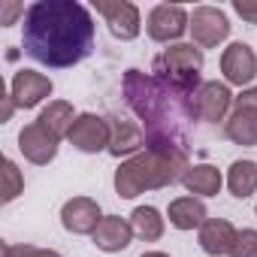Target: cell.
Here are the masks:
<instances>
[{
  "mask_svg": "<svg viewBox=\"0 0 257 257\" xmlns=\"http://www.w3.org/2000/svg\"><path fill=\"white\" fill-rule=\"evenodd\" d=\"M58 143H61V140H58L52 131H46L40 121L25 124L22 134H19V149H22V155H25L31 164H37V167H46V164L55 161Z\"/></svg>",
  "mask_w": 257,
  "mask_h": 257,
  "instance_id": "30bf717a",
  "label": "cell"
},
{
  "mask_svg": "<svg viewBox=\"0 0 257 257\" xmlns=\"http://www.w3.org/2000/svg\"><path fill=\"white\" fill-rule=\"evenodd\" d=\"M191 37L197 49H215L230 37V22L221 10L215 7H197L191 13Z\"/></svg>",
  "mask_w": 257,
  "mask_h": 257,
  "instance_id": "8992f818",
  "label": "cell"
},
{
  "mask_svg": "<svg viewBox=\"0 0 257 257\" xmlns=\"http://www.w3.org/2000/svg\"><path fill=\"white\" fill-rule=\"evenodd\" d=\"M22 191H25V179H22L19 167L13 161H7L4 164V203H13Z\"/></svg>",
  "mask_w": 257,
  "mask_h": 257,
  "instance_id": "603a6c76",
  "label": "cell"
},
{
  "mask_svg": "<svg viewBox=\"0 0 257 257\" xmlns=\"http://www.w3.org/2000/svg\"><path fill=\"white\" fill-rule=\"evenodd\" d=\"M221 73L230 85H251L257 79V55L245 43H230L221 55Z\"/></svg>",
  "mask_w": 257,
  "mask_h": 257,
  "instance_id": "4fadbf2b",
  "label": "cell"
},
{
  "mask_svg": "<svg viewBox=\"0 0 257 257\" xmlns=\"http://www.w3.org/2000/svg\"><path fill=\"white\" fill-rule=\"evenodd\" d=\"M233 10L245 19V22H251V25H257V4H248V0H236L233 4Z\"/></svg>",
  "mask_w": 257,
  "mask_h": 257,
  "instance_id": "4316f807",
  "label": "cell"
},
{
  "mask_svg": "<svg viewBox=\"0 0 257 257\" xmlns=\"http://www.w3.org/2000/svg\"><path fill=\"white\" fill-rule=\"evenodd\" d=\"M4 257H61L52 248H34V245H7Z\"/></svg>",
  "mask_w": 257,
  "mask_h": 257,
  "instance_id": "d4e9b609",
  "label": "cell"
},
{
  "mask_svg": "<svg viewBox=\"0 0 257 257\" xmlns=\"http://www.w3.org/2000/svg\"><path fill=\"white\" fill-rule=\"evenodd\" d=\"M109 121V155L112 158H134L146 149V131L137 121L121 115H106Z\"/></svg>",
  "mask_w": 257,
  "mask_h": 257,
  "instance_id": "9c48e42d",
  "label": "cell"
},
{
  "mask_svg": "<svg viewBox=\"0 0 257 257\" xmlns=\"http://www.w3.org/2000/svg\"><path fill=\"white\" fill-rule=\"evenodd\" d=\"M191 28V16L179 4H161L149 13L146 31L155 43H176L185 31Z\"/></svg>",
  "mask_w": 257,
  "mask_h": 257,
  "instance_id": "52a82bcc",
  "label": "cell"
},
{
  "mask_svg": "<svg viewBox=\"0 0 257 257\" xmlns=\"http://www.w3.org/2000/svg\"><path fill=\"white\" fill-rule=\"evenodd\" d=\"M188 170H191L188 152L146 149L115 170V191L124 200H134L143 191H158V188L182 182Z\"/></svg>",
  "mask_w": 257,
  "mask_h": 257,
  "instance_id": "3957f363",
  "label": "cell"
},
{
  "mask_svg": "<svg viewBox=\"0 0 257 257\" xmlns=\"http://www.w3.org/2000/svg\"><path fill=\"white\" fill-rule=\"evenodd\" d=\"M182 185L188 188L191 197H215V194L221 191L224 179H221V170H218V167H212V164H194V167L185 173Z\"/></svg>",
  "mask_w": 257,
  "mask_h": 257,
  "instance_id": "ac0fdd59",
  "label": "cell"
},
{
  "mask_svg": "<svg viewBox=\"0 0 257 257\" xmlns=\"http://www.w3.org/2000/svg\"><path fill=\"white\" fill-rule=\"evenodd\" d=\"M131 227L134 236H140L143 242H158L164 236V218L155 206H137L131 215Z\"/></svg>",
  "mask_w": 257,
  "mask_h": 257,
  "instance_id": "7402d4cb",
  "label": "cell"
},
{
  "mask_svg": "<svg viewBox=\"0 0 257 257\" xmlns=\"http://www.w3.org/2000/svg\"><path fill=\"white\" fill-rule=\"evenodd\" d=\"M67 140L73 149H79L85 155H97L103 149L109 152V121L94 112H82V115H76Z\"/></svg>",
  "mask_w": 257,
  "mask_h": 257,
  "instance_id": "5b68a950",
  "label": "cell"
},
{
  "mask_svg": "<svg viewBox=\"0 0 257 257\" xmlns=\"http://www.w3.org/2000/svg\"><path fill=\"white\" fill-rule=\"evenodd\" d=\"M131 112L143 121L146 149L188 152V131L200 121L194 106V91L176 88L155 73L127 70L121 82Z\"/></svg>",
  "mask_w": 257,
  "mask_h": 257,
  "instance_id": "6da1fadb",
  "label": "cell"
},
{
  "mask_svg": "<svg viewBox=\"0 0 257 257\" xmlns=\"http://www.w3.org/2000/svg\"><path fill=\"white\" fill-rule=\"evenodd\" d=\"M25 52L55 70L76 67L94 49V16L76 0H40L25 13Z\"/></svg>",
  "mask_w": 257,
  "mask_h": 257,
  "instance_id": "7a4b0ae2",
  "label": "cell"
},
{
  "mask_svg": "<svg viewBox=\"0 0 257 257\" xmlns=\"http://www.w3.org/2000/svg\"><path fill=\"white\" fill-rule=\"evenodd\" d=\"M236 227L224 218H209L203 227H200V248L209 254V257H230L233 245H236Z\"/></svg>",
  "mask_w": 257,
  "mask_h": 257,
  "instance_id": "9a60e30c",
  "label": "cell"
},
{
  "mask_svg": "<svg viewBox=\"0 0 257 257\" xmlns=\"http://www.w3.org/2000/svg\"><path fill=\"white\" fill-rule=\"evenodd\" d=\"M19 13L25 16L28 10H25L22 4H0V25H4V28H10V25L16 22V16H19Z\"/></svg>",
  "mask_w": 257,
  "mask_h": 257,
  "instance_id": "484cf974",
  "label": "cell"
},
{
  "mask_svg": "<svg viewBox=\"0 0 257 257\" xmlns=\"http://www.w3.org/2000/svg\"><path fill=\"white\" fill-rule=\"evenodd\" d=\"M152 73L158 79L176 85V88L197 91L203 85L200 82V73H203V49H197L194 43H176L164 55L155 58V70Z\"/></svg>",
  "mask_w": 257,
  "mask_h": 257,
  "instance_id": "277c9868",
  "label": "cell"
},
{
  "mask_svg": "<svg viewBox=\"0 0 257 257\" xmlns=\"http://www.w3.org/2000/svg\"><path fill=\"white\" fill-rule=\"evenodd\" d=\"M227 188L236 200H245L257 191V164L254 161H233L227 170Z\"/></svg>",
  "mask_w": 257,
  "mask_h": 257,
  "instance_id": "ffe728a7",
  "label": "cell"
},
{
  "mask_svg": "<svg viewBox=\"0 0 257 257\" xmlns=\"http://www.w3.org/2000/svg\"><path fill=\"white\" fill-rule=\"evenodd\" d=\"M167 218L176 230H194V227H203L209 221L200 197H176L167 209Z\"/></svg>",
  "mask_w": 257,
  "mask_h": 257,
  "instance_id": "e0dca14e",
  "label": "cell"
},
{
  "mask_svg": "<svg viewBox=\"0 0 257 257\" xmlns=\"http://www.w3.org/2000/svg\"><path fill=\"white\" fill-rule=\"evenodd\" d=\"M233 106H239V109H254V112H257V88L242 91V94L233 100Z\"/></svg>",
  "mask_w": 257,
  "mask_h": 257,
  "instance_id": "83f0119b",
  "label": "cell"
},
{
  "mask_svg": "<svg viewBox=\"0 0 257 257\" xmlns=\"http://www.w3.org/2000/svg\"><path fill=\"white\" fill-rule=\"evenodd\" d=\"M103 215H100V206L97 200L91 197H73L64 203L61 209V224L67 233H76V236H94L97 227H100Z\"/></svg>",
  "mask_w": 257,
  "mask_h": 257,
  "instance_id": "7c38bea8",
  "label": "cell"
},
{
  "mask_svg": "<svg viewBox=\"0 0 257 257\" xmlns=\"http://www.w3.org/2000/svg\"><path fill=\"white\" fill-rule=\"evenodd\" d=\"M46 131H52L58 140H64L67 134H70V127H73V121H76V115H73V106L67 103V100H52L43 112H40V118H37Z\"/></svg>",
  "mask_w": 257,
  "mask_h": 257,
  "instance_id": "44dd1931",
  "label": "cell"
},
{
  "mask_svg": "<svg viewBox=\"0 0 257 257\" xmlns=\"http://www.w3.org/2000/svg\"><path fill=\"white\" fill-rule=\"evenodd\" d=\"M13 109H16V103H13V97H7V100H4V121H10Z\"/></svg>",
  "mask_w": 257,
  "mask_h": 257,
  "instance_id": "f1b7e54d",
  "label": "cell"
},
{
  "mask_svg": "<svg viewBox=\"0 0 257 257\" xmlns=\"http://www.w3.org/2000/svg\"><path fill=\"white\" fill-rule=\"evenodd\" d=\"M230 257H257V230H242L236 236Z\"/></svg>",
  "mask_w": 257,
  "mask_h": 257,
  "instance_id": "cb8c5ba5",
  "label": "cell"
},
{
  "mask_svg": "<svg viewBox=\"0 0 257 257\" xmlns=\"http://www.w3.org/2000/svg\"><path fill=\"white\" fill-rule=\"evenodd\" d=\"M224 134L236 146H257V112L233 106V112L224 124Z\"/></svg>",
  "mask_w": 257,
  "mask_h": 257,
  "instance_id": "d6986e66",
  "label": "cell"
},
{
  "mask_svg": "<svg viewBox=\"0 0 257 257\" xmlns=\"http://www.w3.org/2000/svg\"><path fill=\"white\" fill-rule=\"evenodd\" d=\"M52 94V79L37 70H19L10 82V97L19 109H34Z\"/></svg>",
  "mask_w": 257,
  "mask_h": 257,
  "instance_id": "5bb4252c",
  "label": "cell"
},
{
  "mask_svg": "<svg viewBox=\"0 0 257 257\" xmlns=\"http://www.w3.org/2000/svg\"><path fill=\"white\" fill-rule=\"evenodd\" d=\"M97 13L106 19L112 37L131 43L140 37L143 31V22H140V10L134 4H127V0H115V4H109V0H97Z\"/></svg>",
  "mask_w": 257,
  "mask_h": 257,
  "instance_id": "ba28073f",
  "label": "cell"
},
{
  "mask_svg": "<svg viewBox=\"0 0 257 257\" xmlns=\"http://www.w3.org/2000/svg\"><path fill=\"white\" fill-rule=\"evenodd\" d=\"M143 257H170V254H164V251H146Z\"/></svg>",
  "mask_w": 257,
  "mask_h": 257,
  "instance_id": "f546056e",
  "label": "cell"
},
{
  "mask_svg": "<svg viewBox=\"0 0 257 257\" xmlns=\"http://www.w3.org/2000/svg\"><path fill=\"white\" fill-rule=\"evenodd\" d=\"M233 94L224 82H203L197 91H194V106H197V118L206 121V124H218L224 121V115L230 112L233 106Z\"/></svg>",
  "mask_w": 257,
  "mask_h": 257,
  "instance_id": "8fae6325",
  "label": "cell"
},
{
  "mask_svg": "<svg viewBox=\"0 0 257 257\" xmlns=\"http://www.w3.org/2000/svg\"><path fill=\"white\" fill-rule=\"evenodd\" d=\"M131 239H134V227H131V221L121 218V215H106L100 221L97 233H94V245L100 251H106V254L124 251L127 245H131Z\"/></svg>",
  "mask_w": 257,
  "mask_h": 257,
  "instance_id": "2e32d148",
  "label": "cell"
}]
</instances>
